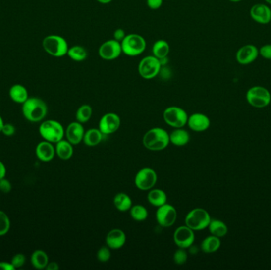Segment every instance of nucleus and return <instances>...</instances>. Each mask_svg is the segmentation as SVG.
Masks as SVG:
<instances>
[{
    "label": "nucleus",
    "mask_w": 271,
    "mask_h": 270,
    "mask_svg": "<svg viewBox=\"0 0 271 270\" xmlns=\"http://www.w3.org/2000/svg\"><path fill=\"white\" fill-rule=\"evenodd\" d=\"M22 105V114L30 122H40L46 118L48 107L42 99L31 97Z\"/></svg>",
    "instance_id": "f257e3e1"
},
{
    "label": "nucleus",
    "mask_w": 271,
    "mask_h": 270,
    "mask_svg": "<svg viewBox=\"0 0 271 270\" xmlns=\"http://www.w3.org/2000/svg\"><path fill=\"white\" fill-rule=\"evenodd\" d=\"M170 144V135L165 129L153 128L145 133L143 144L148 150L153 152L164 150Z\"/></svg>",
    "instance_id": "f03ea898"
},
{
    "label": "nucleus",
    "mask_w": 271,
    "mask_h": 270,
    "mask_svg": "<svg viewBox=\"0 0 271 270\" xmlns=\"http://www.w3.org/2000/svg\"><path fill=\"white\" fill-rule=\"evenodd\" d=\"M39 133L44 140L52 144H56L63 140L65 134L63 125L56 120H45L39 126Z\"/></svg>",
    "instance_id": "7ed1b4c3"
},
{
    "label": "nucleus",
    "mask_w": 271,
    "mask_h": 270,
    "mask_svg": "<svg viewBox=\"0 0 271 270\" xmlns=\"http://www.w3.org/2000/svg\"><path fill=\"white\" fill-rule=\"evenodd\" d=\"M42 46L45 51L54 57H62L67 55L68 44L63 37L59 35H49L44 38Z\"/></svg>",
    "instance_id": "20e7f679"
},
{
    "label": "nucleus",
    "mask_w": 271,
    "mask_h": 270,
    "mask_svg": "<svg viewBox=\"0 0 271 270\" xmlns=\"http://www.w3.org/2000/svg\"><path fill=\"white\" fill-rule=\"evenodd\" d=\"M122 54L129 56H137L142 54L146 49V41L142 36L129 34L121 42Z\"/></svg>",
    "instance_id": "39448f33"
},
{
    "label": "nucleus",
    "mask_w": 271,
    "mask_h": 270,
    "mask_svg": "<svg viewBox=\"0 0 271 270\" xmlns=\"http://www.w3.org/2000/svg\"><path fill=\"white\" fill-rule=\"evenodd\" d=\"M211 219L208 212L201 208H196L189 212L185 223L193 231H202L209 227Z\"/></svg>",
    "instance_id": "423d86ee"
},
{
    "label": "nucleus",
    "mask_w": 271,
    "mask_h": 270,
    "mask_svg": "<svg viewBox=\"0 0 271 270\" xmlns=\"http://www.w3.org/2000/svg\"><path fill=\"white\" fill-rule=\"evenodd\" d=\"M246 99L252 107L262 108L268 107L271 103V95L266 87L255 86L248 90L246 94Z\"/></svg>",
    "instance_id": "0eeeda50"
},
{
    "label": "nucleus",
    "mask_w": 271,
    "mask_h": 270,
    "mask_svg": "<svg viewBox=\"0 0 271 270\" xmlns=\"http://www.w3.org/2000/svg\"><path fill=\"white\" fill-rule=\"evenodd\" d=\"M161 62L154 55L145 56L141 59L138 65V72L143 79H153L160 74L161 69Z\"/></svg>",
    "instance_id": "6e6552de"
},
{
    "label": "nucleus",
    "mask_w": 271,
    "mask_h": 270,
    "mask_svg": "<svg viewBox=\"0 0 271 270\" xmlns=\"http://www.w3.org/2000/svg\"><path fill=\"white\" fill-rule=\"evenodd\" d=\"M187 112L178 107H170L163 112V119L169 126L174 128H180L187 124L188 120Z\"/></svg>",
    "instance_id": "1a4fd4ad"
},
{
    "label": "nucleus",
    "mask_w": 271,
    "mask_h": 270,
    "mask_svg": "<svg viewBox=\"0 0 271 270\" xmlns=\"http://www.w3.org/2000/svg\"><path fill=\"white\" fill-rule=\"evenodd\" d=\"M157 173L151 168H143L137 172L135 177V185L143 191L153 189L157 184Z\"/></svg>",
    "instance_id": "9d476101"
},
{
    "label": "nucleus",
    "mask_w": 271,
    "mask_h": 270,
    "mask_svg": "<svg viewBox=\"0 0 271 270\" xmlns=\"http://www.w3.org/2000/svg\"><path fill=\"white\" fill-rule=\"evenodd\" d=\"M157 223L163 227H170L177 219V211L173 205L164 204L158 207L156 213Z\"/></svg>",
    "instance_id": "9b49d317"
},
{
    "label": "nucleus",
    "mask_w": 271,
    "mask_h": 270,
    "mask_svg": "<svg viewBox=\"0 0 271 270\" xmlns=\"http://www.w3.org/2000/svg\"><path fill=\"white\" fill-rule=\"evenodd\" d=\"M122 54L121 42L115 39L108 40L103 42L99 49V55L104 60H114Z\"/></svg>",
    "instance_id": "f8f14e48"
},
{
    "label": "nucleus",
    "mask_w": 271,
    "mask_h": 270,
    "mask_svg": "<svg viewBox=\"0 0 271 270\" xmlns=\"http://www.w3.org/2000/svg\"><path fill=\"white\" fill-rule=\"evenodd\" d=\"M121 125V118L118 115L114 112H108L103 115L100 119L99 124V129L103 134H113L118 130Z\"/></svg>",
    "instance_id": "ddd939ff"
},
{
    "label": "nucleus",
    "mask_w": 271,
    "mask_h": 270,
    "mask_svg": "<svg viewBox=\"0 0 271 270\" xmlns=\"http://www.w3.org/2000/svg\"><path fill=\"white\" fill-rule=\"evenodd\" d=\"M194 231L187 226H182L175 230L174 234V243L178 248L187 249L194 244L195 240Z\"/></svg>",
    "instance_id": "4468645a"
},
{
    "label": "nucleus",
    "mask_w": 271,
    "mask_h": 270,
    "mask_svg": "<svg viewBox=\"0 0 271 270\" xmlns=\"http://www.w3.org/2000/svg\"><path fill=\"white\" fill-rule=\"evenodd\" d=\"M259 55V49L252 44H248L238 50L236 55V61L241 65H248L256 61Z\"/></svg>",
    "instance_id": "2eb2a0df"
},
{
    "label": "nucleus",
    "mask_w": 271,
    "mask_h": 270,
    "mask_svg": "<svg viewBox=\"0 0 271 270\" xmlns=\"http://www.w3.org/2000/svg\"><path fill=\"white\" fill-rule=\"evenodd\" d=\"M250 16L257 23L265 25L271 22V9L266 4H255L250 10Z\"/></svg>",
    "instance_id": "dca6fc26"
},
{
    "label": "nucleus",
    "mask_w": 271,
    "mask_h": 270,
    "mask_svg": "<svg viewBox=\"0 0 271 270\" xmlns=\"http://www.w3.org/2000/svg\"><path fill=\"white\" fill-rule=\"evenodd\" d=\"M187 124L189 128L194 132H204L210 128V120L206 115L197 112L189 116Z\"/></svg>",
    "instance_id": "f3484780"
},
{
    "label": "nucleus",
    "mask_w": 271,
    "mask_h": 270,
    "mask_svg": "<svg viewBox=\"0 0 271 270\" xmlns=\"http://www.w3.org/2000/svg\"><path fill=\"white\" fill-rule=\"evenodd\" d=\"M65 133L67 141L72 145H77L83 141L85 131L81 123L76 121L68 124Z\"/></svg>",
    "instance_id": "a211bd4d"
},
{
    "label": "nucleus",
    "mask_w": 271,
    "mask_h": 270,
    "mask_svg": "<svg viewBox=\"0 0 271 270\" xmlns=\"http://www.w3.org/2000/svg\"><path fill=\"white\" fill-rule=\"evenodd\" d=\"M37 158L42 162H50L55 155V148L52 143L43 140L37 145L35 149Z\"/></svg>",
    "instance_id": "6ab92c4d"
},
{
    "label": "nucleus",
    "mask_w": 271,
    "mask_h": 270,
    "mask_svg": "<svg viewBox=\"0 0 271 270\" xmlns=\"http://www.w3.org/2000/svg\"><path fill=\"white\" fill-rule=\"evenodd\" d=\"M126 235L121 229L111 230L106 239L107 247L112 250H118L125 244Z\"/></svg>",
    "instance_id": "aec40b11"
},
{
    "label": "nucleus",
    "mask_w": 271,
    "mask_h": 270,
    "mask_svg": "<svg viewBox=\"0 0 271 270\" xmlns=\"http://www.w3.org/2000/svg\"><path fill=\"white\" fill-rule=\"evenodd\" d=\"M55 154L59 159L67 160L73 156V145L67 140H61L55 144Z\"/></svg>",
    "instance_id": "412c9836"
},
{
    "label": "nucleus",
    "mask_w": 271,
    "mask_h": 270,
    "mask_svg": "<svg viewBox=\"0 0 271 270\" xmlns=\"http://www.w3.org/2000/svg\"><path fill=\"white\" fill-rule=\"evenodd\" d=\"M9 95L12 101L19 104H23L29 99L27 89L21 84L12 86L9 91Z\"/></svg>",
    "instance_id": "4be33fe9"
},
{
    "label": "nucleus",
    "mask_w": 271,
    "mask_h": 270,
    "mask_svg": "<svg viewBox=\"0 0 271 270\" xmlns=\"http://www.w3.org/2000/svg\"><path fill=\"white\" fill-rule=\"evenodd\" d=\"M190 136L189 132L185 129L175 128L170 134V142L178 147L185 146L190 141Z\"/></svg>",
    "instance_id": "5701e85b"
},
{
    "label": "nucleus",
    "mask_w": 271,
    "mask_h": 270,
    "mask_svg": "<svg viewBox=\"0 0 271 270\" xmlns=\"http://www.w3.org/2000/svg\"><path fill=\"white\" fill-rule=\"evenodd\" d=\"M104 136L105 135L103 134L101 131L98 128H91L85 132L83 141L87 146H97L102 142Z\"/></svg>",
    "instance_id": "b1692460"
},
{
    "label": "nucleus",
    "mask_w": 271,
    "mask_h": 270,
    "mask_svg": "<svg viewBox=\"0 0 271 270\" xmlns=\"http://www.w3.org/2000/svg\"><path fill=\"white\" fill-rule=\"evenodd\" d=\"M31 264L37 270H44L47 267L49 262V256L46 251L42 250H37L34 251L31 255Z\"/></svg>",
    "instance_id": "393cba45"
},
{
    "label": "nucleus",
    "mask_w": 271,
    "mask_h": 270,
    "mask_svg": "<svg viewBox=\"0 0 271 270\" xmlns=\"http://www.w3.org/2000/svg\"><path fill=\"white\" fill-rule=\"evenodd\" d=\"M220 245H221V242H220V238L211 235L202 241L201 249L206 254H212L220 249Z\"/></svg>",
    "instance_id": "a878e982"
},
{
    "label": "nucleus",
    "mask_w": 271,
    "mask_h": 270,
    "mask_svg": "<svg viewBox=\"0 0 271 270\" xmlns=\"http://www.w3.org/2000/svg\"><path fill=\"white\" fill-rule=\"evenodd\" d=\"M113 204L119 211L126 212L130 210L133 206L132 199L125 193H119L113 198Z\"/></svg>",
    "instance_id": "bb28decb"
},
{
    "label": "nucleus",
    "mask_w": 271,
    "mask_h": 270,
    "mask_svg": "<svg viewBox=\"0 0 271 270\" xmlns=\"http://www.w3.org/2000/svg\"><path fill=\"white\" fill-rule=\"evenodd\" d=\"M166 200H167V197H166V193L161 189H152L148 194V201L155 207L158 208L161 205H164L166 203Z\"/></svg>",
    "instance_id": "cd10ccee"
},
{
    "label": "nucleus",
    "mask_w": 271,
    "mask_h": 270,
    "mask_svg": "<svg viewBox=\"0 0 271 270\" xmlns=\"http://www.w3.org/2000/svg\"><path fill=\"white\" fill-rule=\"evenodd\" d=\"M208 227L211 235L218 238L225 236L228 234V229L227 225L219 219H211Z\"/></svg>",
    "instance_id": "c85d7f7f"
},
{
    "label": "nucleus",
    "mask_w": 271,
    "mask_h": 270,
    "mask_svg": "<svg viewBox=\"0 0 271 270\" xmlns=\"http://www.w3.org/2000/svg\"><path fill=\"white\" fill-rule=\"evenodd\" d=\"M170 53V46L165 40H158L153 46V54L158 59L167 57Z\"/></svg>",
    "instance_id": "c756f323"
},
{
    "label": "nucleus",
    "mask_w": 271,
    "mask_h": 270,
    "mask_svg": "<svg viewBox=\"0 0 271 270\" xmlns=\"http://www.w3.org/2000/svg\"><path fill=\"white\" fill-rule=\"evenodd\" d=\"M67 55L74 61L81 62L87 59V52L85 48L76 45L68 49Z\"/></svg>",
    "instance_id": "7c9ffc66"
},
{
    "label": "nucleus",
    "mask_w": 271,
    "mask_h": 270,
    "mask_svg": "<svg viewBox=\"0 0 271 270\" xmlns=\"http://www.w3.org/2000/svg\"><path fill=\"white\" fill-rule=\"evenodd\" d=\"M92 112H93V110H92L91 106L83 105L76 111V113H75L76 120L81 124L87 122L91 119Z\"/></svg>",
    "instance_id": "2f4dec72"
},
{
    "label": "nucleus",
    "mask_w": 271,
    "mask_h": 270,
    "mask_svg": "<svg viewBox=\"0 0 271 270\" xmlns=\"http://www.w3.org/2000/svg\"><path fill=\"white\" fill-rule=\"evenodd\" d=\"M130 215L134 220L141 222L149 216V213L145 206L141 205H133L130 209Z\"/></svg>",
    "instance_id": "473e14b6"
},
{
    "label": "nucleus",
    "mask_w": 271,
    "mask_h": 270,
    "mask_svg": "<svg viewBox=\"0 0 271 270\" xmlns=\"http://www.w3.org/2000/svg\"><path fill=\"white\" fill-rule=\"evenodd\" d=\"M10 228V218L5 212L0 210V236L6 235Z\"/></svg>",
    "instance_id": "72a5a7b5"
},
{
    "label": "nucleus",
    "mask_w": 271,
    "mask_h": 270,
    "mask_svg": "<svg viewBox=\"0 0 271 270\" xmlns=\"http://www.w3.org/2000/svg\"><path fill=\"white\" fill-rule=\"evenodd\" d=\"M187 258H188V255H187V253H186V249L179 248L178 250H177L174 254V263H176L178 266H182V265L185 264L186 261H187Z\"/></svg>",
    "instance_id": "f704fd0d"
},
{
    "label": "nucleus",
    "mask_w": 271,
    "mask_h": 270,
    "mask_svg": "<svg viewBox=\"0 0 271 270\" xmlns=\"http://www.w3.org/2000/svg\"><path fill=\"white\" fill-rule=\"evenodd\" d=\"M111 253L109 247H102L97 252V259L101 263H107L110 259Z\"/></svg>",
    "instance_id": "c9c22d12"
},
{
    "label": "nucleus",
    "mask_w": 271,
    "mask_h": 270,
    "mask_svg": "<svg viewBox=\"0 0 271 270\" xmlns=\"http://www.w3.org/2000/svg\"><path fill=\"white\" fill-rule=\"evenodd\" d=\"M12 266L14 267V268L19 269L21 267H23L24 264L26 263V256L23 254H16L13 258H12L11 261H10Z\"/></svg>",
    "instance_id": "e433bc0d"
},
{
    "label": "nucleus",
    "mask_w": 271,
    "mask_h": 270,
    "mask_svg": "<svg viewBox=\"0 0 271 270\" xmlns=\"http://www.w3.org/2000/svg\"><path fill=\"white\" fill-rule=\"evenodd\" d=\"M259 53L264 59L271 60V44L264 45L259 50Z\"/></svg>",
    "instance_id": "4c0bfd02"
},
{
    "label": "nucleus",
    "mask_w": 271,
    "mask_h": 270,
    "mask_svg": "<svg viewBox=\"0 0 271 270\" xmlns=\"http://www.w3.org/2000/svg\"><path fill=\"white\" fill-rule=\"evenodd\" d=\"M12 185L9 180L5 178L0 179V191L3 193H9L11 191Z\"/></svg>",
    "instance_id": "58836bf2"
},
{
    "label": "nucleus",
    "mask_w": 271,
    "mask_h": 270,
    "mask_svg": "<svg viewBox=\"0 0 271 270\" xmlns=\"http://www.w3.org/2000/svg\"><path fill=\"white\" fill-rule=\"evenodd\" d=\"M15 127L12 124H4L2 127V133L6 136H11L15 133Z\"/></svg>",
    "instance_id": "ea45409f"
},
{
    "label": "nucleus",
    "mask_w": 271,
    "mask_h": 270,
    "mask_svg": "<svg viewBox=\"0 0 271 270\" xmlns=\"http://www.w3.org/2000/svg\"><path fill=\"white\" fill-rule=\"evenodd\" d=\"M163 0H147V5L152 10H158L163 5Z\"/></svg>",
    "instance_id": "a19ab883"
},
{
    "label": "nucleus",
    "mask_w": 271,
    "mask_h": 270,
    "mask_svg": "<svg viewBox=\"0 0 271 270\" xmlns=\"http://www.w3.org/2000/svg\"><path fill=\"white\" fill-rule=\"evenodd\" d=\"M125 36H126V34H125V30L119 28V29L115 30L114 33H113V39L116 40L117 42H121L122 40L125 38Z\"/></svg>",
    "instance_id": "79ce46f5"
},
{
    "label": "nucleus",
    "mask_w": 271,
    "mask_h": 270,
    "mask_svg": "<svg viewBox=\"0 0 271 270\" xmlns=\"http://www.w3.org/2000/svg\"><path fill=\"white\" fill-rule=\"evenodd\" d=\"M15 269L12 266L11 263L0 262V270H14Z\"/></svg>",
    "instance_id": "37998d69"
},
{
    "label": "nucleus",
    "mask_w": 271,
    "mask_h": 270,
    "mask_svg": "<svg viewBox=\"0 0 271 270\" xmlns=\"http://www.w3.org/2000/svg\"><path fill=\"white\" fill-rule=\"evenodd\" d=\"M6 174V166L2 161H0V179L5 178Z\"/></svg>",
    "instance_id": "c03bdc74"
},
{
    "label": "nucleus",
    "mask_w": 271,
    "mask_h": 270,
    "mask_svg": "<svg viewBox=\"0 0 271 270\" xmlns=\"http://www.w3.org/2000/svg\"><path fill=\"white\" fill-rule=\"evenodd\" d=\"M59 265L55 262H52V263H48L46 270H59Z\"/></svg>",
    "instance_id": "a18cd8bd"
},
{
    "label": "nucleus",
    "mask_w": 271,
    "mask_h": 270,
    "mask_svg": "<svg viewBox=\"0 0 271 270\" xmlns=\"http://www.w3.org/2000/svg\"><path fill=\"white\" fill-rule=\"evenodd\" d=\"M98 2H100L102 4H108L109 2H112L113 0H96Z\"/></svg>",
    "instance_id": "49530a36"
},
{
    "label": "nucleus",
    "mask_w": 271,
    "mask_h": 270,
    "mask_svg": "<svg viewBox=\"0 0 271 270\" xmlns=\"http://www.w3.org/2000/svg\"><path fill=\"white\" fill-rule=\"evenodd\" d=\"M4 123L3 120H2V116H0V132H2V127H3Z\"/></svg>",
    "instance_id": "de8ad7c7"
},
{
    "label": "nucleus",
    "mask_w": 271,
    "mask_h": 270,
    "mask_svg": "<svg viewBox=\"0 0 271 270\" xmlns=\"http://www.w3.org/2000/svg\"><path fill=\"white\" fill-rule=\"evenodd\" d=\"M229 1L232 2H241L242 0H229Z\"/></svg>",
    "instance_id": "09e8293b"
},
{
    "label": "nucleus",
    "mask_w": 271,
    "mask_h": 270,
    "mask_svg": "<svg viewBox=\"0 0 271 270\" xmlns=\"http://www.w3.org/2000/svg\"><path fill=\"white\" fill-rule=\"evenodd\" d=\"M266 2L267 3L270 4V5H271V0H265Z\"/></svg>",
    "instance_id": "8fccbe9b"
},
{
    "label": "nucleus",
    "mask_w": 271,
    "mask_h": 270,
    "mask_svg": "<svg viewBox=\"0 0 271 270\" xmlns=\"http://www.w3.org/2000/svg\"></svg>",
    "instance_id": "3c124183"
}]
</instances>
